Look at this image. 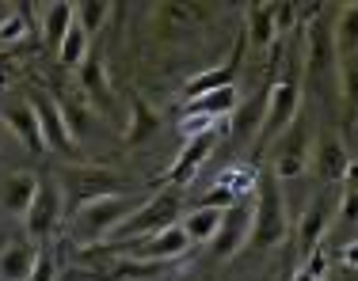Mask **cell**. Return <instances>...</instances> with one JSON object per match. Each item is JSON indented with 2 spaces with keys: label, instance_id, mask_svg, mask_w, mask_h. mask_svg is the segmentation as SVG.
Listing matches in <instances>:
<instances>
[{
  "label": "cell",
  "instance_id": "6da1fadb",
  "mask_svg": "<svg viewBox=\"0 0 358 281\" xmlns=\"http://www.w3.org/2000/svg\"><path fill=\"white\" fill-rule=\"evenodd\" d=\"M289 236V209H286V194L282 183L275 175H259L255 179V206H252V232L248 243L255 255H267L275 247H282Z\"/></svg>",
  "mask_w": 358,
  "mask_h": 281
},
{
  "label": "cell",
  "instance_id": "7a4b0ae2",
  "mask_svg": "<svg viewBox=\"0 0 358 281\" xmlns=\"http://www.w3.org/2000/svg\"><path fill=\"white\" fill-rule=\"evenodd\" d=\"M179 213H183V190L168 186L164 194H152L145 206L126 213V217L118 220V228L107 236V247L110 243H141V240H149V236L179 225Z\"/></svg>",
  "mask_w": 358,
  "mask_h": 281
},
{
  "label": "cell",
  "instance_id": "3957f363",
  "mask_svg": "<svg viewBox=\"0 0 358 281\" xmlns=\"http://www.w3.org/2000/svg\"><path fill=\"white\" fill-rule=\"evenodd\" d=\"M130 213V198L122 194H110V198L88 202V206L73 209V228H69V240L76 247H99L107 243V236L118 228V220Z\"/></svg>",
  "mask_w": 358,
  "mask_h": 281
},
{
  "label": "cell",
  "instance_id": "277c9868",
  "mask_svg": "<svg viewBox=\"0 0 358 281\" xmlns=\"http://www.w3.org/2000/svg\"><path fill=\"white\" fill-rule=\"evenodd\" d=\"M57 190H62V202L73 209L88 206V202H99V198H110V194L122 190V179L107 167H65L57 175Z\"/></svg>",
  "mask_w": 358,
  "mask_h": 281
},
{
  "label": "cell",
  "instance_id": "5b68a950",
  "mask_svg": "<svg viewBox=\"0 0 358 281\" xmlns=\"http://www.w3.org/2000/svg\"><path fill=\"white\" fill-rule=\"evenodd\" d=\"M309 130H313V122L297 110V118L278 133L282 141L275 149V167H271V175L278 183H294V179L305 175V167H309Z\"/></svg>",
  "mask_w": 358,
  "mask_h": 281
},
{
  "label": "cell",
  "instance_id": "8992f818",
  "mask_svg": "<svg viewBox=\"0 0 358 281\" xmlns=\"http://www.w3.org/2000/svg\"><path fill=\"white\" fill-rule=\"evenodd\" d=\"M301 110V88L297 80H278L275 88L267 91V103H263V118H259V149H267L278 133L286 130L289 122Z\"/></svg>",
  "mask_w": 358,
  "mask_h": 281
},
{
  "label": "cell",
  "instance_id": "52a82bcc",
  "mask_svg": "<svg viewBox=\"0 0 358 281\" xmlns=\"http://www.w3.org/2000/svg\"><path fill=\"white\" fill-rule=\"evenodd\" d=\"M65 213V202H62V190H57L54 179H38V190L35 198H31L27 213H23V232H27L31 243H46L50 236H54L57 220H62Z\"/></svg>",
  "mask_w": 358,
  "mask_h": 281
},
{
  "label": "cell",
  "instance_id": "ba28073f",
  "mask_svg": "<svg viewBox=\"0 0 358 281\" xmlns=\"http://www.w3.org/2000/svg\"><path fill=\"white\" fill-rule=\"evenodd\" d=\"M27 107H31V114H35V122H38L42 144H46L50 152H62V156H69L76 144H73V137H69V130H65V118H62V110H57V99L50 96V91H31V96H27Z\"/></svg>",
  "mask_w": 358,
  "mask_h": 281
},
{
  "label": "cell",
  "instance_id": "9c48e42d",
  "mask_svg": "<svg viewBox=\"0 0 358 281\" xmlns=\"http://www.w3.org/2000/svg\"><path fill=\"white\" fill-rule=\"evenodd\" d=\"M248 232H252V202L241 198L236 206H229L221 213V225H217L210 247H214L217 259H233V255L248 243Z\"/></svg>",
  "mask_w": 358,
  "mask_h": 281
},
{
  "label": "cell",
  "instance_id": "30bf717a",
  "mask_svg": "<svg viewBox=\"0 0 358 281\" xmlns=\"http://www.w3.org/2000/svg\"><path fill=\"white\" fill-rule=\"evenodd\" d=\"M187 247H191V243H187L183 228L172 225V228H164V232H157V236H149V240H141V243L130 251V259H138V262H157V266H164V262L183 259Z\"/></svg>",
  "mask_w": 358,
  "mask_h": 281
},
{
  "label": "cell",
  "instance_id": "8fae6325",
  "mask_svg": "<svg viewBox=\"0 0 358 281\" xmlns=\"http://www.w3.org/2000/svg\"><path fill=\"white\" fill-rule=\"evenodd\" d=\"M76 76H80V88H84V96L92 99V107L107 110L110 103H115V91H110V80H107V61H103V54H99L96 46L88 50V57L80 61Z\"/></svg>",
  "mask_w": 358,
  "mask_h": 281
},
{
  "label": "cell",
  "instance_id": "7c38bea8",
  "mask_svg": "<svg viewBox=\"0 0 358 281\" xmlns=\"http://www.w3.org/2000/svg\"><path fill=\"white\" fill-rule=\"evenodd\" d=\"M38 259V243H31L27 236L0 243V281H27L31 266Z\"/></svg>",
  "mask_w": 358,
  "mask_h": 281
},
{
  "label": "cell",
  "instance_id": "4fadbf2b",
  "mask_svg": "<svg viewBox=\"0 0 358 281\" xmlns=\"http://www.w3.org/2000/svg\"><path fill=\"white\" fill-rule=\"evenodd\" d=\"M214 133H217V130H214ZM214 133H202V137H191V141L183 144V149H179V156H176L172 172H168V183H172L176 190H179L183 183H191V175L202 167V160H206L210 152H214V141H217Z\"/></svg>",
  "mask_w": 358,
  "mask_h": 281
},
{
  "label": "cell",
  "instance_id": "5bb4252c",
  "mask_svg": "<svg viewBox=\"0 0 358 281\" xmlns=\"http://www.w3.org/2000/svg\"><path fill=\"white\" fill-rule=\"evenodd\" d=\"M317 172L328 183H343V179L355 175L351 167V149L343 144V137H324L317 149Z\"/></svg>",
  "mask_w": 358,
  "mask_h": 281
},
{
  "label": "cell",
  "instance_id": "9a60e30c",
  "mask_svg": "<svg viewBox=\"0 0 358 281\" xmlns=\"http://www.w3.org/2000/svg\"><path fill=\"white\" fill-rule=\"evenodd\" d=\"M4 118V126H8V133L12 137H20V144L27 152H46V144H42V133H38V122H35V114H31V107L27 103H15L8 114H0Z\"/></svg>",
  "mask_w": 358,
  "mask_h": 281
},
{
  "label": "cell",
  "instance_id": "2e32d148",
  "mask_svg": "<svg viewBox=\"0 0 358 281\" xmlns=\"http://www.w3.org/2000/svg\"><path fill=\"white\" fill-rule=\"evenodd\" d=\"M236 107H241V96H236V84H233V88H221V91H206V96H194L191 103H187L183 114L214 118V122H221V118L233 114Z\"/></svg>",
  "mask_w": 358,
  "mask_h": 281
},
{
  "label": "cell",
  "instance_id": "e0dca14e",
  "mask_svg": "<svg viewBox=\"0 0 358 281\" xmlns=\"http://www.w3.org/2000/svg\"><path fill=\"white\" fill-rule=\"evenodd\" d=\"M38 190V175L31 172H15L12 179L4 183V194H0V206H4L8 213H15V217H23L31 206V198H35Z\"/></svg>",
  "mask_w": 358,
  "mask_h": 281
},
{
  "label": "cell",
  "instance_id": "ac0fdd59",
  "mask_svg": "<svg viewBox=\"0 0 358 281\" xmlns=\"http://www.w3.org/2000/svg\"><path fill=\"white\" fill-rule=\"evenodd\" d=\"M241 46H244V38L236 42V54H233V61L229 65H221V69H210V73H202V76H194L191 84H187V96H206V91H221V88H233V80H236V65H241Z\"/></svg>",
  "mask_w": 358,
  "mask_h": 281
},
{
  "label": "cell",
  "instance_id": "d6986e66",
  "mask_svg": "<svg viewBox=\"0 0 358 281\" xmlns=\"http://www.w3.org/2000/svg\"><path fill=\"white\" fill-rule=\"evenodd\" d=\"M221 213L225 209H202V206H191V213L183 217V236H187V243H210L214 240V232H217V225H221Z\"/></svg>",
  "mask_w": 358,
  "mask_h": 281
},
{
  "label": "cell",
  "instance_id": "ffe728a7",
  "mask_svg": "<svg viewBox=\"0 0 358 281\" xmlns=\"http://www.w3.org/2000/svg\"><path fill=\"white\" fill-rule=\"evenodd\" d=\"M73 27V4L69 0H54V4L46 8V15H42V38H46V46L57 54V46H62V38L69 35Z\"/></svg>",
  "mask_w": 358,
  "mask_h": 281
},
{
  "label": "cell",
  "instance_id": "44dd1931",
  "mask_svg": "<svg viewBox=\"0 0 358 281\" xmlns=\"http://www.w3.org/2000/svg\"><path fill=\"white\" fill-rule=\"evenodd\" d=\"M324 228H328V209H324V206H309V209H305V217H301V225H297V247H301L305 259H309L313 251H320Z\"/></svg>",
  "mask_w": 358,
  "mask_h": 281
},
{
  "label": "cell",
  "instance_id": "7402d4cb",
  "mask_svg": "<svg viewBox=\"0 0 358 281\" xmlns=\"http://www.w3.org/2000/svg\"><path fill=\"white\" fill-rule=\"evenodd\" d=\"M110 8H115V4H107V0H76V4H73V20H76V27H80L88 38H96L99 31L107 27Z\"/></svg>",
  "mask_w": 358,
  "mask_h": 281
},
{
  "label": "cell",
  "instance_id": "603a6c76",
  "mask_svg": "<svg viewBox=\"0 0 358 281\" xmlns=\"http://www.w3.org/2000/svg\"><path fill=\"white\" fill-rule=\"evenodd\" d=\"M157 130H160V118L149 110V103H141V99L134 96V99H130V126H126L122 137L130 141V144H138V141H145V137H152Z\"/></svg>",
  "mask_w": 358,
  "mask_h": 281
},
{
  "label": "cell",
  "instance_id": "cb8c5ba5",
  "mask_svg": "<svg viewBox=\"0 0 358 281\" xmlns=\"http://www.w3.org/2000/svg\"><path fill=\"white\" fill-rule=\"evenodd\" d=\"M88 50H92L88 35H84V31L76 27V20H73L69 35H65V38H62V46H57V61H62L65 69H80V61L88 57Z\"/></svg>",
  "mask_w": 358,
  "mask_h": 281
},
{
  "label": "cell",
  "instance_id": "d4e9b609",
  "mask_svg": "<svg viewBox=\"0 0 358 281\" xmlns=\"http://www.w3.org/2000/svg\"><path fill=\"white\" fill-rule=\"evenodd\" d=\"M275 42H278V35H275V20H271V4H255L252 8V46L271 50Z\"/></svg>",
  "mask_w": 358,
  "mask_h": 281
},
{
  "label": "cell",
  "instance_id": "484cf974",
  "mask_svg": "<svg viewBox=\"0 0 358 281\" xmlns=\"http://www.w3.org/2000/svg\"><path fill=\"white\" fill-rule=\"evenodd\" d=\"M328 54H331L328 35H324L320 23H313V27H309V73L313 76H320L324 69H328Z\"/></svg>",
  "mask_w": 358,
  "mask_h": 281
},
{
  "label": "cell",
  "instance_id": "4316f807",
  "mask_svg": "<svg viewBox=\"0 0 358 281\" xmlns=\"http://www.w3.org/2000/svg\"><path fill=\"white\" fill-rule=\"evenodd\" d=\"M54 278H57V255L50 251L46 243H38V259H35V266H31L27 281H54Z\"/></svg>",
  "mask_w": 358,
  "mask_h": 281
},
{
  "label": "cell",
  "instance_id": "83f0119b",
  "mask_svg": "<svg viewBox=\"0 0 358 281\" xmlns=\"http://www.w3.org/2000/svg\"><path fill=\"white\" fill-rule=\"evenodd\" d=\"M271 20H275V35L282 38V35H289L294 31V23H297V4H271Z\"/></svg>",
  "mask_w": 358,
  "mask_h": 281
},
{
  "label": "cell",
  "instance_id": "f1b7e54d",
  "mask_svg": "<svg viewBox=\"0 0 358 281\" xmlns=\"http://www.w3.org/2000/svg\"><path fill=\"white\" fill-rule=\"evenodd\" d=\"M23 31H27V12H20V8L0 20V42H20Z\"/></svg>",
  "mask_w": 358,
  "mask_h": 281
},
{
  "label": "cell",
  "instance_id": "f546056e",
  "mask_svg": "<svg viewBox=\"0 0 358 281\" xmlns=\"http://www.w3.org/2000/svg\"><path fill=\"white\" fill-rule=\"evenodd\" d=\"M339 50H355V8H347V27H339Z\"/></svg>",
  "mask_w": 358,
  "mask_h": 281
},
{
  "label": "cell",
  "instance_id": "4dcf8cb0",
  "mask_svg": "<svg viewBox=\"0 0 358 281\" xmlns=\"http://www.w3.org/2000/svg\"><path fill=\"white\" fill-rule=\"evenodd\" d=\"M339 220H343V225H355V190H347L343 202H339Z\"/></svg>",
  "mask_w": 358,
  "mask_h": 281
},
{
  "label": "cell",
  "instance_id": "1f68e13d",
  "mask_svg": "<svg viewBox=\"0 0 358 281\" xmlns=\"http://www.w3.org/2000/svg\"><path fill=\"white\" fill-rule=\"evenodd\" d=\"M4 137H8V126H4V118H0V144H4Z\"/></svg>",
  "mask_w": 358,
  "mask_h": 281
},
{
  "label": "cell",
  "instance_id": "d6a6232c",
  "mask_svg": "<svg viewBox=\"0 0 358 281\" xmlns=\"http://www.w3.org/2000/svg\"><path fill=\"white\" fill-rule=\"evenodd\" d=\"M324 281H328V278H324Z\"/></svg>",
  "mask_w": 358,
  "mask_h": 281
},
{
  "label": "cell",
  "instance_id": "836d02e7",
  "mask_svg": "<svg viewBox=\"0 0 358 281\" xmlns=\"http://www.w3.org/2000/svg\"><path fill=\"white\" fill-rule=\"evenodd\" d=\"M286 281H289V278H286Z\"/></svg>",
  "mask_w": 358,
  "mask_h": 281
}]
</instances>
